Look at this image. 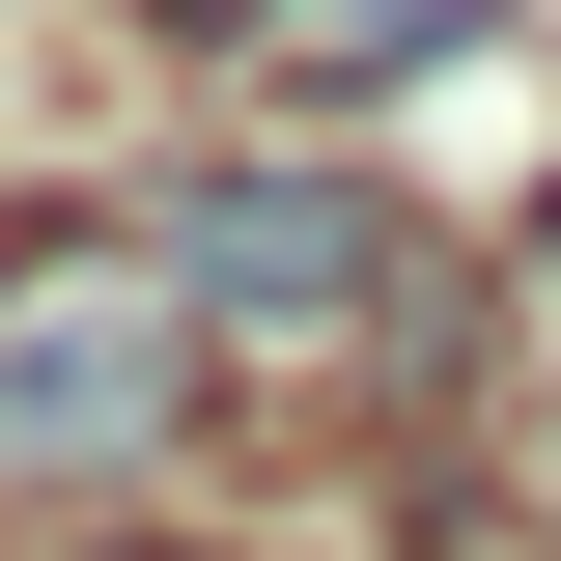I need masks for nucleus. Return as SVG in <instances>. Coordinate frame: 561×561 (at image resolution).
<instances>
[{
    "instance_id": "obj_6",
    "label": "nucleus",
    "mask_w": 561,
    "mask_h": 561,
    "mask_svg": "<svg viewBox=\"0 0 561 561\" xmlns=\"http://www.w3.org/2000/svg\"><path fill=\"white\" fill-rule=\"evenodd\" d=\"M534 534H561V393H534Z\"/></svg>"
},
{
    "instance_id": "obj_4",
    "label": "nucleus",
    "mask_w": 561,
    "mask_h": 561,
    "mask_svg": "<svg viewBox=\"0 0 561 561\" xmlns=\"http://www.w3.org/2000/svg\"><path fill=\"white\" fill-rule=\"evenodd\" d=\"M57 561H225V534H57Z\"/></svg>"
},
{
    "instance_id": "obj_2",
    "label": "nucleus",
    "mask_w": 561,
    "mask_h": 561,
    "mask_svg": "<svg viewBox=\"0 0 561 561\" xmlns=\"http://www.w3.org/2000/svg\"><path fill=\"white\" fill-rule=\"evenodd\" d=\"M169 421H197L169 253H28V280H0V478H140Z\"/></svg>"
},
{
    "instance_id": "obj_3",
    "label": "nucleus",
    "mask_w": 561,
    "mask_h": 561,
    "mask_svg": "<svg viewBox=\"0 0 561 561\" xmlns=\"http://www.w3.org/2000/svg\"><path fill=\"white\" fill-rule=\"evenodd\" d=\"M140 28H309V0H140Z\"/></svg>"
},
{
    "instance_id": "obj_5",
    "label": "nucleus",
    "mask_w": 561,
    "mask_h": 561,
    "mask_svg": "<svg viewBox=\"0 0 561 561\" xmlns=\"http://www.w3.org/2000/svg\"><path fill=\"white\" fill-rule=\"evenodd\" d=\"M534 309H561V169H534Z\"/></svg>"
},
{
    "instance_id": "obj_1",
    "label": "nucleus",
    "mask_w": 561,
    "mask_h": 561,
    "mask_svg": "<svg viewBox=\"0 0 561 561\" xmlns=\"http://www.w3.org/2000/svg\"><path fill=\"white\" fill-rule=\"evenodd\" d=\"M140 253H169V309H197V337H365V309H393V197H365V169H309V140H225V169H169V197H140Z\"/></svg>"
}]
</instances>
